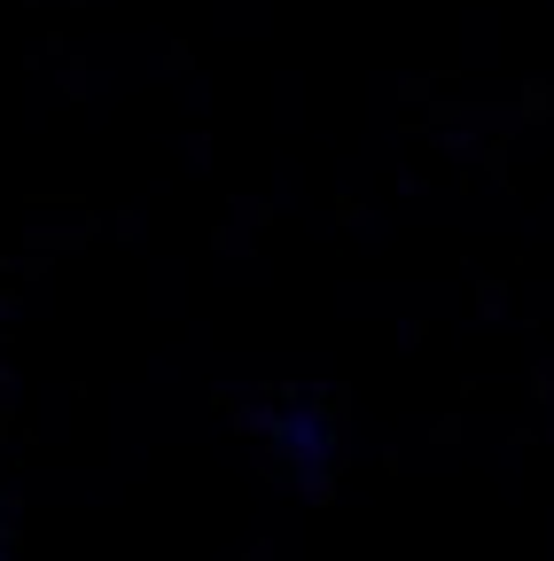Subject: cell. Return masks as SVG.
Here are the masks:
<instances>
[{"mask_svg":"<svg viewBox=\"0 0 554 561\" xmlns=\"http://www.w3.org/2000/svg\"><path fill=\"white\" fill-rule=\"evenodd\" d=\"M242 430L297 476V491H320L336 476V413L313 398V390H290V398H258L242 413Z\"/></svg>","mask_w":554,"mask_h":561,"instance_id":"obj_1","label":"cell"}]
</instances>
